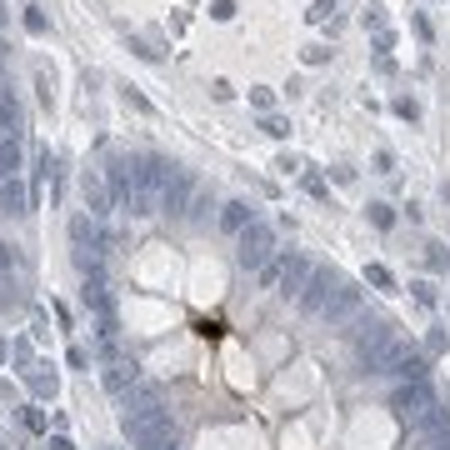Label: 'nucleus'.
<instances>
[{
  "label": "nucleus",
  "instance_id": "17",
  "mask_svg": "<svg viewBox=\"0 0 450 450\" xmlns=\"http://www.w3.org/2000/svg\"><path fill=\"white\" fill-rule=\"evenodd\" d=\"M366 281H371L375 290H385V295H395V275L385 270V265H366Z\"/></svg>",
  "mask_w": 450,
  "mask_h": 450
},
{
  "label": "nucleus",
  "instance_id": "22",
  "mask_svg": "<svg viewBox=\"0 0 450 450\" xmlns=\"http://www.w3.org/2000/svg\"><path fill=\"white\" fill-rule=\"evenodd\" d=\"M30 391H35V395H55V375L35 371V375H30Z\"/></svg>",
  "mask_w": 450,
  "mask_h": 450
},
{
  "label": "nucleus",
  "instance_id": "10",
  "mask_svg": "<svg viewBox=\"0 0 450 450\" xmlns=\"http://www.w3.org/2000/svg\"><path fill=\"white\" fill-rule=\"evenodd\" d=\"M71 241H75V265L95 261V255H100V230H95V216H71Z\"/></svg>",
  "mask_w": 450,
  "mask_h": 450
},
{
  "label": "nucleus",
  "instance_id": "36",
  "mask_svg": "<svg viewBox=\"0 0 450 450\" xmlns=\"http://www.w3.org/2000/svg\"><path fill=\"white\" fill-rule=\"evenodd\" d=\"M6 60H10V46L0 40V75H6Z\"/></svg>",
  "mask_w": 450,
  "mask_h": 450
},
{
  "label": "nucleus",
  "instance_id": "4",
  "mask_svg": "<svg viewBox=\"0 0 450 450\" xmlns=\"http://www.w3.org/2000/svg\"><path fill=\"white\" fill-rule=\"evenodd\" d=\"M270 255H275V225H270V221H250V225L241 230V241H235V265L261 270Z\"/></svg>",
  "mask_w": 450,
  "mask_h": 450
},
{
  "label": "nucleus",
  "instance_id": "9",
  "mask_svg": "<svg viewBox=\"0 0 450 450\" xmlns=\"http://www.w3.org/2000/svg\"><path fill=\"white\" fill-rule=\"evenodd\" d=\"M20 281H26V255H20V245L0 241V290H6V306L20 295Z\"/></svg>",
  "mask_w": 450,
  "mask_h": 450
},
{
  "label": "nucleus",
  "instance_id": "6",
  "mask_svg": "<svg viewBox=\"0 0 450 450\" xmlns=\"http://www.w3.org/2000/svg\"><path fill=\"white\" fill-rule=\"evenodd\" d=\"M335 285H340V270H335V265H315L310 281H306V290H300V310H306V315H320Z\"/></svg>",
  "mask_w": 450,
  "mask_h": 450
},
{
  "label": "nucleus",
  "instance_id": "23",
  "mask_svg": "<svg viewBox=\"0 0 450 450\" xmlns=\"http://www.w3.org/2000/svg\"><path fill=\"white\" fill-rule=\"evenodd\" d=\"M281 270H285V261H265L261 265V285H281Z\"/></svg>",
  "mask_w": 450,
  "mask_h": 450
},
{
  "label": "nucleus",
  "instance_id": "3",
  "mask_svg": "<svg viewBox=\"0 0 450 450\" xmlns=\"http://www.w3.org/2000/svg\"><path fill=\"white\" fill-rule=\"evenodd\" d=\"M435 391H431V380H400L395 385V395H391V411L411 425V431H431V420H435Z\"/></svg>",
  "mask_w": 450,
  "mask_h": 450
},
{
  "label": "nucleus",
  "instance_id": "25",
  "mask_svg": "<svg viewBox=\"0 0 450 450\" xmlns=\"http://www.w3.org/2000/svg\"><path fill=\"white\" fill-rule=\"evenodd\" d=\"M26 30H30V35H46V15H40L35 6L26 10Z\"/></svg>",
  "mask_w": 450,
  "mask_h": 450
},
{
  "label": "nucleus",
  "instance_id": "32",
  "mask_svg": "<svg viewBox=\"0 0 450 450\" xmlns=\"http://www.w3.org/2000/svg\"><path fill=\"white\" fill-rule=\"evenodd\" d=\"M395 115H411V120H415V115H420V105H415V100H395Z\"/></svg>",
  "mask_w": 450,
  "mask_h": 450
},
{
  "label": "nucleus",
  "instance_id": "15",
  "mask_svg": "<svg viewBox=\"0 0 450 450\" xmlns=\"http://www.w3.org/2000/svg\"><path fill=\"white\" fill-rule=\"evenodd\" d=\"M0 210H6V216H26V210H30V190L20 180H0Z\"/></svg>",
  "mask_w": 450,
  "mask_h": 450
},
{
  "label": "nucleus",
  "instance_id": "19",
  "mask_svg": "<svg viewBox=\"0 0 450 450\" xmlns=\"http://www.w3.org/2000/svg\"><path fill=\"white\" fill-rule=\"evenodd\" d=\"M205 210H210V196H205V185H196V196H190L185 221H205Z\"/></svg>",
  "mask_w": 450,
  "mask_h": 450
},
{
  "label": "nucleus",
  "instance_id": "40",
  "mask_svg": "<svg viewBox=\"0 0 450 450\" xmlns=\"http://www.w3.org/2000/svg\"><path fill=\"white\" fill-rule=\"evenodd\" d=\"M0 450H6V445H0Z\"/></svg>",
  "mask_w": 450,
  "mask_h": 450
},
{
  "label": "nucleus",
  "instance_id": "8",
  "mask_svg": "<svg viewBox=\"0 0 450 450\" xmlns=\"http://www.w3.org/2000/svg\"><path fill=\"white\" fill-rule=\"evenodd\" d=\"M105 391L111 395H125V391H135L140 385V360L135 355H115V360H105Z\"/></svg>",
  "mask_w": 450,
  "mask_h": 450
},
{
  "label": "nucleus",
  "instance_id": "29",
  "mask_svg": "<svg viewBox=\"0 0 450 450\" xmlns=\"http://www.w3.org/2000/svg\"><path fill=\"white\" fill-rule=\"evenodd\" d=\"M250 100H255V105H261V111H265V115H270V105H275V95H270V91H261V85H255V91H250Z\"/></svg>",
  "mask_w": 450,
  "mask_h": 450
},
{
  "label": "nucleus",
  "instance_id": "14",
  "mask_svg": "<svg viewBox=\"0 0 450 450\" xmlns=\"http://www.w3.org/2000/svg\"><path fill=\"white\" fill-rule=\"evenodd\" d=\"M250 221H261L250 200H225V205H221V230H235V235H241Z\"/></svg>",
  "mask_w": 450,
  "mask_h": 450
},
{
  "label": "nucleus",
  "instance_id": "20",
  "mask_svg": "<svg viewBox=\"0 0 450 450\" xmlns=\"http://www.w3.org/2000/svg\"><path fill=\"white\" fill-rule=\"evenodd\" d=\"M371 225H380V230L395 225V216H391V205H385V200H371Z\"/></svg>",
  "mask_w": 450,
  "mask_h": 450
},
{
  "label": "nucleus",
  "instance_id": "16",
  "mask_svg": "<svg viewBox=\"0 0 450 450\" xmlns=\"http://www.w3.org/2000/svg\"><path fill=\"white\" fill-rule=\"evenodd\" d=\"M0 180H20V140L0 135Z\"/></svg>",
  "mask_w": 450,
  "mask_h": 450
},
{
  "label": "nucleus",
  "instance_id": "21",
  "mask_svg": "<svg viewBox=\"0 0 450 450\" xmlns=\"http://www.w3.org/2000/svg\"><path fill=\"white\" fill-rule=\"evenodd\" d=\"M35 91H40V105H55V85L46 71H35Z\"/></svg>",
  "mask_w": 450,
  "mask_h": 450
},
{
  "label": "nucleus",
  "instance_id": "12",
  "mask_svg": "<svg viewBox=\"0 0 450 450\" xmlns=\"http://www.w3.org/2000/svg\"><path fill=\"white\" fill-rule=\"evenodd\" d=\"M391 375H395V380H425L431 371H425V355L400 340V346H395V360H391Z\"/></svg>",
  "mask_w": 450,
  "mask_h": 450
},
{
  "label": "nucleus",
  "instance_id": "37",
  "mask_svg": "<svg viewBox=\"0 0 450 450\" xmlns=\"http://www.w3.org/2000/svg\"><path fill=\"white\" fill-rule=\"evenodd\" d=\"M6 355H10V350H6V340H0V366H6Z\"/></svg>",
  "mask_w": 450,
  "mask_h": 450
},
{
  "label": "nucleus",
  "instance_id": "5",
  "mask_svg": "<svg viewBox=\"0 0 450 450\" xmlns=\"http://www.w3.org/2000/svg\"><path fill=\"white\" fill-rule=\"evenodd\" d=\"M360 306H366V290H360L355 281H346V275H340V285L330 290V300H326V310H320V315H326L330 326H346V320H355V315H360Z\"/></svg>",
  "mask_w": 450,
  "mask_h": 450
},
{
  "label": "nucleus",
  "instance_id": "35",
  "mask_svg": "<svg viewBox=\"0 0 450 450\" xmlns=\"http://www.w3.org/2000/svg\"><path fill=\"white\" fill-rule=\"evenodd\" d=\"M46 450H75V445H71L66 435H50V440H46Z\"/></svg>",
  "mask_w": 450,
  "mask_h": 450
},
{
  "label": "nucleus",
  "instance_id": "27",
  "mask_svg": "<svg viewBox=\"0 0 450 450\" xmlns=\"http://www.w3.org/2000/svg\"><path fill=\"white\" fill-rule=\"evenodd\" d=\"M310 20H335V6H330V0H315V6H310Z\"/></svg>",
  "mask_w": 450,
  "mask_h": 450
},
{
  "label": "nucleus",
  "instance_id": "7",
  "mask_svg": "<svg viewBox=\"0 0 450 450\" xmlns=\"http://www.w3.org/2000/svg\"><path fill=\"white\" fill-rule=\"evenodd\" d=\"M196 176H190V170H170V180H165V190H160V210H165V216H185V210H190V196H196Z\"/></svg>",
  "mask_w": 450,
  "mask_h": 450
},
{
  "label": "nucleus",
  "instance_id": "33",
  "mask_svg": "<svg viewBox=\"0 0 450 450\" xmlns=\"http://www.w3.org/2000/svg\"><path fill=\"white\" fill-rule=\"evenodd\" d=\"M210 95H216V100H230L235 91H230V80H216V85H210Z\"/></svg>",
  "mask_w": 450,
  "mask_h": 450
},
{
  "label": "nucleus",
  "instance_id": "1",
  "mask_svg": "<svg viewBox=\"0 0 450 450\" xmlns=\"http://www.w3.org/2000/svg\"><path fill=\"white\" fill-rule=\"evenodd\" d=\"M125 440H131L135 450H176V420H170L165 405L131 411L125 415Z\"/></svg>",
  "mask_w": 450,
  "mask_h": 450
},
{
  "label": "nucleus",
  "instance_id": "39",
  "mask_svg": "<svg viewBox=\"0 0 450 450\" xmlns=\"http://www.w3.org/2000/svg\"><path fill=\"white\" fill-rule=\"evenodd\" d=\"M0 306H6V290H0Z\"/></svg>",
  "mask_w": 450,
  "mask_h": 450
},
{
  "label": "nucleus",
  "instance_id": "34",
  "mask_svg": "<svg viewBox=\"0 0 450 450\" xmlns=\"http://www.w3.org/2000/svg\"><path fill=\"white\" fill-rule=\"evenodd\" d=\"M275 170H285V176H295V170H300V160H295V156H281V160H275Z\"/></svg>",
  "mask_w": 450,
  "mask_h": 450
},
{
  "label": "nucleus",
  "instance_id": "31",
  "mask_svg": "<svg viewBox=\"0 0 450 450\" xmlns=\"http://www.w3.org/2000/svg\"><path fill=\"white\" fill-rule=\"evenodd\" d=\"M425 250H431V270H445V265H450V261H445V250H440V245H425Z\"/></svg>",
  "mask_w": 450,
  "mask_h": 450
},
{
  "label": "nucleus",
  "instance_id": "38",
  "mask_svg": "<svg viewBox=\"0 0 450 450\" xmlns=\"http://www.w3.org/2000/svg\"><path fill=\"white\" fill-rule=\"evenodd\" d=\"M6 20H10V10H6V6H0V26H6Z\"/></svg>",
  "mask_w": 450,
  "mask_h": 450
},
{
  "label": "nucleus",
  "instance_id": "2",
  "mask_svg": "<svg viewBox=\"0 0 450 450\" xmlns=\"http://www.w3.org/2000/svg\"><path fill=\"white\" fill-rule=\"evenodd\" d=\"M395 330H391V320H366V326L355 330V355H360V366H366L371 375H391V360H395Z\"/></svg>",
  "mask_w": 450,
  "mask_h": 450
},
{
  "label": "nucleus",
  "instance_id": "26",
  "mask_svg": "<svg viewBox=\"0 0 450 450\" xmlns=\"http://www.w3.org/2000/svg\"><path fill=\"white\" fill-rule=\"evenodd\" d=\"M411 290H415V300H420V306H435V285H425V281H411Z\"/></svg>",
  "mask_w": 450,
  "mask_h": 450
},
{
  "label": "nucleus",
  "instance_id": "13",
  "mask_svg": "<svg viewBox=\"0 0 450 450\" xmlns=\"http://www.w3.org/2000/svg\"><path fill=\"white\" fill-rule=\"evenodd\" d=\"M310 261H300V255H290L285 261V270H281V295H295L300 300V290H306V281H310Z\"/></svg>",
  "mask_w": 450,
  "mask_h": 450
},
{
  "label": "nucleus",
  "instance_id": "18",
  "mask_svg": "<svg viewBox=\"0 0 450 450\" xmlns=\"http://www.w3.org/2000/svg\"><path fill=\"white\" fill-rule=\"evenodd\" d=\"M261 131H265V135H275V140H285V135H290V120H285V115H275V111H270V115L261 120Z\"/></svg>",
  "mask_w": 450,
  "mask_h": 450
},
{
  "label": "nucleus",
  "instance_id": "30",
  "mask_svg": "<svg viewBox=\"0 0 450 450\" xmlns=\"http://www.w3.org/2000/svg\"><path fill=\"white\" fill-rule=\"evenodd\" d=\"M210 15H216V20H230V15H235V6H230V0H216V6H210Z\"/></svg>",
  "mask_w": 450,
  "mask_h": 450
},
{
  "label": "nucleus",
  "instance_id": "28",
  "mask_svg": "<svg viewBox=\"0 0 450 450\" xmlns=\"http://www.w3.org/2000/svg\"><path fill=\"white\" fill-rule=\"evenodd\" d=\"M10 355H15V366H30V340H15Z\"/></svg>",
  "mask_w": 450,
  "mask_h": 450
},
{
  "label": "nucleus",
  "instance_id": "11",
  "mask_svg": "<svg viewBox=\"0 0 450 450\" xmlns=\"http://www.w3.org/2000/svg\"><path fill=\"white\" fill-rule=\"evenodd\" d=\"M80 196H85V210H91V216L100 221L105 216V210H111V185H105V176H100V170H80Z\"/></svg>",
  "mask_w": 450,
  "mask_h": 450
},
{
  "label": "nucleus",
  "instance_id": "24",
  "mask_svg": "<svg viewBox=\"0 0 450 450\" xmlns=\"http://www.w3.org/2000/svg\"><path fill=\"white\" fill-rule=\"evenodd\" d=\"M20 420H26V431H46V415H40L35 405H26V411H20Z\"/></svg>",
  "mask_w": 450,
  "mask_h": 450
}]
</instances>
